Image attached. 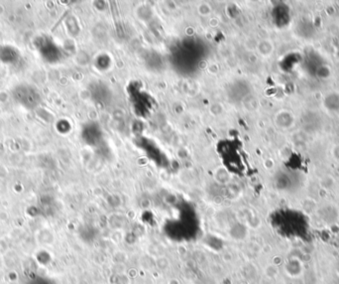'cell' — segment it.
I'll return each instance as SVG.
<instances>
[{
    "label": "cell",
    "mask_w": 339,
    "mask_h": 284,
    "mask_svg": "<svg viewBox=\"0 0 339 284\" xmlns=\"http://www.w3.org/2000/svg\"><path fill=\"white\" fill-rule=\"evenodd\" d=\"M14 98L26 107L33 108L40 103V97L37 92L29 87H20L14 91Z\"/></svg>",
    "instance_id": "6da1fadb"
}]
</instances>
